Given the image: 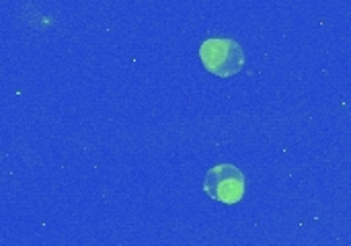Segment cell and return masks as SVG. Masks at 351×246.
Segmentation results:
<instances>
[{
    "label": "cell",
    "mask_w": 351,
    "mask_h": 246,
    "mask_svg": "<svg viewBox=\"0 0 351 246\" xmlns=\"http://www.w3.org/2000/svg\"><path fill=\"white\" fill-rule=\"evenodd\" d=\"M199 60L210 74L220 78H230L243 70L245 51L234 39L210 37L199 47Z\"/></svg>",
    "instance_id": "6da1fadb"
},
{
    "label": "cell",
    "mask_w": 351,
    "mask_h": 246,
    "mask_svg": "<svg viewBox=\"0 0 351 246\" xmlns=\"http://www.w3.org/2000/svg\"><path fill=\"white\" fill-rule=\"evenodd\" d=\"M204 191L214 201L234 206L245 195V175L234 164H216L204 177Z\"/></svg>",
    "instance_id": "7a4b0ae2"
}]
</instances>
